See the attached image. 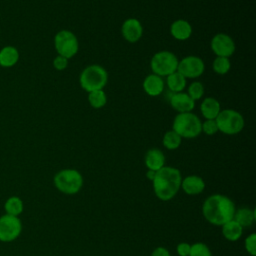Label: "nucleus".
Instances as JSON below:
<instances>
[{"label": "nucleus", "mask_w": 256, "mask_h": 256, "mask_svg": "<svg viewBox=\"0 0 256 256\" xmlns=\"http://www.w3.org/2000/svg\"><path fill=\"white\" fill-rule=\"evenodd\" d=\"M203 215L213 225L222 226L234 217L235 206L231 199L224 195L215 194L208 197L203 204Z\"/></svg>", "instance_id": "f257e3e1"}, {"label": "nucleus", "mask_w": 256, "mask_h": 256, "mask_svg": "<svg viewBox=\"0 0 256 256\" xmlns=\"http://www.w3.org/2000/svg\"><path fill=\"white\" fill-rule=\"evenodd\" d=\"M181 174L176 168L163 166L156 171L153 179V188L156 196L163 201L172 199L181 186Z\"/></svg>", "instance_id": "f03ea898"}, {"label": "nucleus", "mask_w": 256, "mask_h": 256, "mask_svg": "<svg viewBox=\"0 0 256 256\" xmlns=\"http://www.w3.org/2000/svg\"><path fill=\"white\" fill-rule=\"evenodd\" d=\"M108 81V73L104 67L93 64L85 67L79 77L80 86L89 92L103 90Z\"/></svg>", "instance_id": "7ed1b4c3"}, {"label": "nucleus", "mask_w": 256, "mask_h": 256, "mask_svg": "<svg viewBox=\"0 0 256 256\" xmlns=\"http://www.w3.org/2000/svg\"><path fill=\"white\" fill-rule=\"evenodd\" d=\"M201 120L192 113H179L173 120L172 130L175 131L181 138H195L201 133Z\"/></svg>", "instance_id": "20e7f679"}, {"label": "nucleus", "mask_w": 256, "mask_h": 256, "mask_svg": "<svg viewBox=\"0 0 256 256\" xmlns=\"http://www.w3.org/2000/svg\"><path fill=\"white\" fill-rule=\"evenodd\" d=\"M218 131L226 135H235L244 128V118L236 110L224 109L221 110L215 119Z\"/></svg>", "instance_id": "39448f33"}, {"label": "nucleus", "mask_w": 256, "mask_h": 256, "mask_svg": "<svg viewBox=\"0 0 256 256\" xmlns=\"http://www.w3.org/2000/svg\"><path fill=\"white\" fill-rule=\"evenodd\" d=\"M178 58L177 56L170 51H159L155 53L150 61V68L153 74H156L160 77L168 76L169 74L177 71L178 67Z\"/></svg>", "instance_id": "423d86ee"}, {"label": "nucleus", "mask_w": 256, "mask_h": 256, "mask_svg": "<svg viewBox=\"0 0 256 256\" xmlns=\"http://www.w3.org/2000/svg\"><path fill=\"white\" fill-rule=\"evenodd\" d=\"M54 184L58 190L65 194L77 193L83 184L80 172L75 169H64L54 176Z\"/></svg>", "instance_id": "0eeeda50"}, {"label": "nucleus", "mask_w": 256, "mask_h": 256, "mask_svg": "<svg viewBox=\"0 0 256 256\" xmlns=\"http://www.w3.org/2000/svg\"><path fill=\"white\" fill-rule=\"evenodd\" d=\"M54 46L58 55L67 59L74 57L79 50L76 35L69 30H60L54 37Z\"/></svg>", "instance_id": "6e6552de"}, {"label": "nucleus", "mask_w": 256, "mask_h": 256, "mask_svg": "<svg viewBox=\"0 0 256 256\" xmlns=\"http://www.w3.org/2000/svg\"><path fill=\"white\" fill-rule=\"evenodd\" d=\"M22 224L17 216L3 215L0 217V241L11 242L21 233Z\"/></svg>", "instance_id": "1a4fd4ad"}, {"label": "nucleus", "mask_w": 256, "mask_h": 256, "mask_svg": "<svg viewBox=\"0 0 256 256\" xmlns=\"http://www.w3.org/2000/svg\"><path fill=\"white\" fill-rule=\"evenodd\" d=\"M205 70L203 60L198 56H186L178 62L177 72L185 78H198Z\"/></svg>", "instance_id": "9d476101"}, {"label": "nucleus", "mask_w": 256, "mask_h": 256, "mask_svg": "<svg viewBox=\"0 0 256 256\" xmlns=\"http://www.w3.org/2000/svg\"><path fill=\"white\" fill-rule=\"evenodd\" d=\"M210 46L211 50L217 57L229 58L235 52V43L233 39L225 33H218L214 35L211 39Z\"/></svg>", "instance_id": "9b49d317"}, {"label": "nucleus", "mask_w": 256, "mask_h": 256, "mask_svg": "<svg viewBox=\"0 0 256 256\" xmlns=\"http://www.w3.org/2000/svg\"><path fill=\"white\" fill-rule=\"evenodd\" d=\"M121 33L126 41L135 43L139 41L143 35L142 24L136 18H128L123 22L121 26Z\"/></svg>", "instance_id": "f8f14e48"}, {"label": "nucleus", "mask_w": 256, "mask_h": 256, "mask_svg": "<svg viewBox=\"0 0 256 256\" xmlns=\"http://www.w3.org/2000/svg\"><path fill=\"white\" fill-rule=\"evenodd\" d=\"M171 107L178 113L191 112L195 107V101L187 93H173L169 99Z\"/></svg>", "instance_id": "ddd939ff"}, {"label": "nucleus", "mask_w": 256, "mask_h": 256, "mask_svg": "<svg viewBox=\"0 0 256 256\" xmlns=\"http://www.w3.org/2000/svg\"><path fill=\"white\" fill-rule=\"evenodd\" d=\"M143 89L151 97L159 96L164 90L163 78L153 73L147 75L143 81Z\"/></svg>", "instance_id": "4468645a"}, {"label": "nucleus", "mask_w": 256, "mask_h": 256, "mask_svg": "<svg viewBox=\"0 0 256 256\" xmlns=\"http://www.w3.org/2000/svg\"><path fill=\"white\" fill-rule=\"evenodd\" d=\"M170 33L174 39L185 41L192 35V26L188 21L184 19H178L171 24Z\"/></svg>", "instance_id": "2eb2a0df"}, {"label": "nucleus", "mask_w": 256, "mask_h": 256, "mask_svg": "<svg viewBox=\"0 0 256 256\" xmlns=\"http://www.w3.org/2000/svg\"><path fill=\"white\" fill-rule=\"evenodd\" d=\"M181 187L186 194L196 195L204 190L205 183L199 176L190 175L181 181Z\"/></svg>", "instance_id": "dca6fc26"}, {"label": "nucleus", "mask_w": 256, "mask_h": 256, "mask_svg": "<svg viewBox=\"0 0 256 256\" xmlns=\"http://www.w3.org/2000/svg\"><path fill=\"white\" fill-rule=\"evenodd\" d=\"M200 111L206 120L216 119L221 111V105L217 99L213 97H207L201 102Z\"/></svg>", "instance_id": "f3484780"}, {"label": "nucleus", "mask_w": 256, "mask_h": 256, "mask_svg": "<svg viewBox=\"0 0 256 256\" xmlns=\"http://www.w3.org/2000/svg\"><path fill=\"white\" fill-rule=\"evenodd\" d=\"M145 164L149 170L158 171L165 164V156L163 152L157 148L149 149L145 155Z\"/></svg>", "instance_id": "a211bd4d"}, {"label": "nucleus", "mask_w": 256, "mask_h": 256, "mask_svg": "<svg viewBox=\"0 0 256 256\" xmlns=\"http://www.w3.org/2000/svg\"><path fill=\"white\" fill-rule=\"evenodd\" d=\"M19 60V52L13 46H5L0 50V66L9 68L14 66Z\"/></svg>", "instance_id": "6ab92c4d"}, {"label": "nucleus", "mask_w": 256, "mask_h": 256, "mask_svg": "<svg viewBox=\"0 0 256 256\" xmlns=\"http://www.w3.org/2000/svg\"><path fill=\"white\" fill-rule=\"evenodd\" d=\"M166 77H167L166 79L167 87L172 93H178L184 90L186 86V78L182 76L179 72L175 71Z\"/></svg>", "instance_id": "aec40b11"}, {"label": "nucleus", "mask_w": 256, "mask_h": 256, "mask_svg": "<svg viewBox=\"0 0 256 256\" xmlns=\"http://www.w3.org/2000/svg\"><path fill=\"white\" fill-rule=\"evenodd\" d=\"M222 233L227 240L236 241L242 235V227L232 219L222 225Z\"/></svg>", "instance_id": "412c9836"}, {"label": "nucleus", "mask_w": 256, "mask_h": 256, "mask_svg": "<svg viewBox=\"0 0 256 256\" xmlns=\"http://www.w3.org/2000/svg\"><path fill=\"white\" fill-rule=\"evenodd\" d=\"M233 219L243 228L250 226L255 220V211L249 208H241L234 213Z\"/></svg>", "instance_id": "4be33fe9"}, {"label": "nucleus", "mask_w": 256, "mask_h": 256, "mask_svg": "<svg viewBox=\"0 0 256 256\" xmlns=\"http://www.w3.org/2000/svg\"><path fill=\"white\" fill-rule=\"evenodd\" d=\"M88 102L91 107L95 109H100L105 106L107 102L106 94L103 90H96L88 93Z\"/></svg>", "instance_id": "5701e85b"}, {"label": "nucleus", "mask_w": 256, "mask_h": 256, "mask_svg": "<svg viewBox=\"0 0 256 256\" xmlns=\"http://www.w3.org/2000/svg\"><path fill=\"white\" fill-rule=\"evenodd\" d=\"M181 141H182V138L175 131L169 130L164 134L162 143L164 147L167 148L168 150H175L180 146Z\"/></svg>", "instance_id": "b1692460"}, {"label": "nucleus", "mask_w": 256, "mask_h": 256, "mask_svg": "<svg viewBox=\"0 0 256 256\" xmlns=\"http://www.w3.org/2000/svg\"><path fill=\"white\" fill-rule=\"evenodd\" d=\"M4 208H5V211L7 212V214L13 215V216H18L23 211L22 200L19 197L12 196L7 199Z\"/></svg>", "instance_id": "393cba45"}, {"label": "nucleus", "mask_w": 256, "mask_h": 256, "mask_svg": "<svg viewBox=\"0 0 256 256\" xmlns=\"http://www.w3.org/2000/svg\"><path fill=\"white\" fill-rule=\"evenodd\" d=\"M213 71L219 75L227 74L231 68V62L226 57H216L212 64Z\"/></svg>", "instance_id": "a878e982"}, {"label": "nucleus", "mask_w": 256, "mask_h": 256, "mask_svg": "<svg viewBox=\"0 0 256 256\" xmlns=\"http://www.w3.org/2000/svg\"><path fill=\"white\" fill-rule=\"evenodd\" d=\"M187 94L190 96V98H192L194 101L199 100L202 98L203 94H204V86L201 82L195 81L192 82L189 87H188V92Z\"/></svg>", "instance_id": "bb28decb"}, {"label": "nucleus", "mask_w": 256, "mask_h": 256, "mask_svg": "<svg viewBox=\"0 0 256 256\" xmlns=\"http://www.w3.org/2000/svg\"><path fill=\"white\" fill-rule=\"evenodd\" d=\"M189 256H212L211 251L204 243H195L190 248Z\"/></svg>", "instance_id": "cd10ccee"}, {"label": "nucleus", "mask_w": 256, "mask_h": 256, "mask_svg": "<svg viewBox=\"0 0 256 256\" xmlns=\"http://www.w3.org/2000/svg\"><path fill=\"white\" fill-rule=\"evenodd\" d=\"M201 132L205 133L206 135H214L218 132V127L216 124L215 119H208L202 122L201 124Z\"/></svg>", "instance_id": "c85d7f7f"}, {"label": "nucleus", "mask_w": 256, "mask_h": 256, "mask_svg": "<svg viewBox=\"0 0 256 256\" xmlns=\"http://www.w3.org/2000/svg\"><path fill=\"white\" fill-rule=\"evenodd\" d=\"M245 248L252 256L256 255V234L252 233L245 239Z\"/></svg>", "instance_id": "c756f323"}, {"label": "nucleus", "mask_w": 256, "mask_h": 256, "mask_svg": "<svg viewBox=\"0 0 256 256\" xmlns=\"http://www.w3.org/2000/svg\"><path fill=\"white\" fill-rule=\"evenodd\" d=\"M68 66V59L63 57V56H56L53 60V67L58 70V71H62L64 69H66Z\"/></svg>", "instance_id": "7c9ffc66"}, {"label": "nucleus", "mask_w": 256, "mask_h": 256, "mask_svg": "<svg viewBox=\"0 0 256 256\" xmlns=\"http://www.w3.org/2000/svg\"><path fill=\"white\" fill-rule=\"evenodd\" d=\"M190 248H191V245H189L188 243L183 242V243H180L177 246V252L180 256H189Z\"/></svg>", "instance_id": "2f4dec72"}, {"label": "nucleus", "mask_w": 256, "mask_h": 256, "mask_svg": "<svg viewBox=\"0 0 256 256\" xmlns=\"http://www.w3.org/2000/svg\"><path fill=\"white\" fill-rule=\"evenodd\" d=\"M151 256H170L168 250L164 247H157L151 254Z\"/></svg>", "instance_id": "473e14b6"}, {"label": "nucleus", "mask_w": 256, "mask_h": 256, "mask_svg": "<svg viewBox=\"0 0 256 256\" xmlns=\"http://www.w3.org/2000/svg\"><path fill=\"white\" fill-rule=\"evenodd\" d=\"M155 174H156V171L149 170V169H148V171H147V173H146L147 178H148L149 180H152V181H153V179H154V177H155Z\"/></svg>", "instance_id": "72a5a7b5"}]
</instances>
